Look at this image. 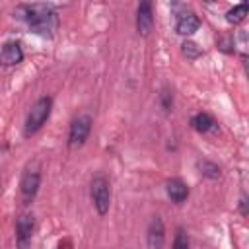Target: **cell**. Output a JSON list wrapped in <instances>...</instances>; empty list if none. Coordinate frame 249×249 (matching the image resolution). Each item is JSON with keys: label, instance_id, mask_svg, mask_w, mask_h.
<instances>
[{"label": "cell", "instance_id": "cell-9", "mask_svg": "<svg viewBox=\"0 0 249 249\" xmlns=\"http://www.w3.org/2000/svg\"><path fill=\"white\" fill-rule=\"evenodd\" d=\"M21 60H23V51H21L19 43L18 41H8L0 51V64L14 66V64L21 62Z\"/></svg>", "mask_w": 249, "mask_h": 249}, {"label": "cell", "instance_id": "cell-7", "mask_svg": "<svg viewBox=\"0 0 249 249\" xmlns=\"http://www.w3.org/2000/svg\"><path fill=\"white\" fill-rule=\"evenodd\" d=\"M146 241L150 249H161L163 241H165V228L160 216H154L148 224V233H146Z\"/></svg>", "mask_w": 249, "mask_h": 249}, {"label": "cell", "instance_id": "cell-17", "mask_svg": "<svg viewBox=\"0 0 249 249\" xmlns=\"http://www.w3.org/2000/svg\"><path fill=\"white\" fill-rule=\"evenodd\" d=\"M173 249H189V237L183 230H177L175 241H173Z\"/></svg>", "mask_w": 249, "mask_h": 249}, {"label": "cell", "instance_id": "cell-11", "mask_svg": "<svg viewBox=\"0 0 249 249\" xmlns=\"http://www.w3.org/2000/svg\"><path fill=\"white\" fill-rule=\"evenodd\" d=\"M165 191H167V196L175 202V204H181L187 200L189 196V187L181 181V179H169L165 183Z\"/></svg>", "mask_w": 249, "mask_h": 249}, {"label": "cell", "instance_id": "cell-6", "mask_svg": "<svg viewBox=\"0 0 249 249\" xmlns=\"http://www.w3.org/2000/svg\"><path fill=\"white\" fill-rule=\"evenodd\" d=\"M33 230H35V220L31 214H23L16 220V241H18L19 249H25L29 245Z\"/></svg>", "mask_w": 249, "mask_h": 249}, {"label": "cell", "instance_id": "cell-2", "mask_svg": "<svg viewBox=\"0 0 249 249\" xmlns=\"http://www.w3.org/2000/svg\"><path fill=\"white\" fill-rule=\"evenodd\" d=\"M51 107H53V99L49 95L39 97L35 101V105L31 107V111L27 113V119H25V134L27 136L29 134H35L45 124V121L51 115Z\"/></svg>", "mask_w": 249, "mask_h": 249}, {"label": "cell", "instance_id": "cell-1", "mask_svg": "<svg viewBox=\"0 0 249 249\" xmlns=\"http://www.w3.org/2000/svg\"><path fill=\"white\" fill-rule=\"evenodd\" d=\"M23 19L31 31L39 35H51L56 29V12L47 4H27L21 6Z\"/></svg>", "mask_w": 249, "mask_h": 249}, {"label": "cell", "instance_id": "cell-3", "mask_svg": "<svg viewBox=\"0 0 249 249\" xmlns=\"http://www.w3.org/2000/svg\"><path fill=\"white\" fill-rule=\"evenodd\" d=\"M39 185H41V165H39V161H31L25 167V171L21 175V183H19L21 198H23L25 204H29L35 198V195L39 191Z\"/></svg>", "mask_w": 249, "mask_h": 249}, {"label": "cell", "instance_id": "cell-14", "mask_svg": "<svg viewBox=\"0 0 249 249\" xmlns=\"http://www.w3.org/2000/svg\"><path fill=\"white\" fill-rule=\"evenodd\" d=\"M196 167L200 169V173H202L204 177H210V179H218V177H220V167H218L216 163H212V161L202 160V161L196 163Z\"/></svg>", "mask_w": 249, "mask_h": 249}, {"label": "cell", "instance_id": "cell-20", "mask_svg": "<svg viewBox=\"0 0 249 249\" xmlns=\"http://www.w3.org/2000/svg\"><path fill=\"white\" fill-rule=\"evenodd\" d=\"M239 202H241V204H239V206H241V214L245 216V214H247V200H245V198H241Z\"/></svg>", "mask_w": 249, "mask_h": 249}, {"label": "cell", "instance_id": "cell-13", "mask_svg": "<svg viewBox=\"0 0 249 249\" xmlns=\"http://www.w3.org/2000/svg\"><path fill=\"white\" fill-rule=\"evenodd\" d=\"M245 16H247V4L241 2V4H237L235 8H231V10L226 14V19H228L230 23H241V21L245 19Z\"/></svg>", "mask_w": 249, "mask_h": 249}, {"label": "cell", "instance_id": "cell-12", "mask_svg": "<svg viewBox=\"0 0 249 249\" xmlns=\"http://www.w3.org/2000/svg\"><path fill=\"white\" fill-rule=\"evenodd\" d=\"M214 119L208 115V113H196L193 119H191V126L196 130V132H208L210 128H214Z\"/></svg>", "mask_w": 249, "mask_h": 249}, {"label": "cell", "instance_id": "cell-16", "mask_svg": "<svg viewBox=\"0 0 249 249\" xmlns=\"http://www.w3.org/2000/svg\"><path fill=\"white\" fill-rule=\"evenodd\" d=\"M160 103H161V109H163L165 113H169L171 107H173V93H171L169 89H161V93H160Z\"/></svg>", "mask_w": 249, "mask_h": 249}, {"label": "cell", "instance_id": "cell-18", "mask_svg": "<svg viewBox=\"0 0 249 249\" xmlns=\"http://www.w3.org/2000/svg\"><path fill=\"white\" fill-rule=\"evenodd\" d=\"M218 47H220V51H224V53H231L233 49V41L231 39H228V37H224V39H220L218 41Z\"/></svg>", "mask_w": 249, "mask_h": 249}, {"label": "cell", "instance_id": "cell-4", "mask_svg": "<svg viewBox=\"0 0 249 249\" xmlns=\"http://www.w3.org/2000/svg\"><path fill=\"white\" fill-rule=\"evenodd\" d=\"M91 200L99 216H105L111 206V191H109V181L103 175H95L91 181Z\"/></svg>", "mask_w": 249, "mask_h": 249}, {"label": "cell", "instance_id": "cell-8", "mask_svg": "<svg viewBox=\"0 0 249 249\" xmlns=\"http://www.w3.org/2000/svg\"><path fill=\"white\" fill-rule=\"evenodd\" d=\"M152 25H154V12H152V2H142L138 6V12H136V29L140 35H148L152 31Z\"/></svg>", "mask_w": 249, "mask_h": 249}, {"label": "cell", "instance_id": "cell-15", "mask_svg": "<svg viewBox=\"0 0 249 249\" xmlns=\"http://www.w3.org/2000/svg\"><path fill=\"white\" fill-rule=\"evenodd\" d=\"M183 54H185L187 58L195 60V58H198V56L202 54V49H200L196 43H193V41H185V43H183Z\"/></svg>", "mask_w": 249, "mask_h": 249}, {"label": "cell", "instance_id": "cell-5", "mask_svg": "<svg viewBox=\"0 0 249 249\" xmlns=\"http://www.w3.org/2000/svg\"><path fill=\"white\" fill-rule=\"evenodd\" d=\"M89 132H91V119L88 115H82V117L74 119L72 124H70V132H68V146L70 148L82 146L88 140Z\"/></svg>", "mask_w": 249, "mask_h": 249}, {"label": "cell", "instance_id": "cell-10", "mask_svg": "<svg viewBox=\"0 0 249 249\" xmlns=\"http://www.w3.org/2000/svg\"><path fill=\"white\" fill-rule=\"evenodd\" d=\"M198 27H200V19H198L193 12H183V14L177 16L175 31H177L179 35H193Z\"/></svg>", "mask_w": 249, "mask_h": 249}, {"label": "cell", "instance_id": "cell-19", "mask_svg": "<svg viewBox=\"0 0 249 249\" xmlns=\"http://www.w3.org/2000/svg\"><path fill=\"white\" fill-rule=\"evenodd\" d=\"M58 249H74V245H72L70 239H62V241L58 243Z\"/></svg>", "mask_w": 249, "mask_h": 249}]
</instances>
